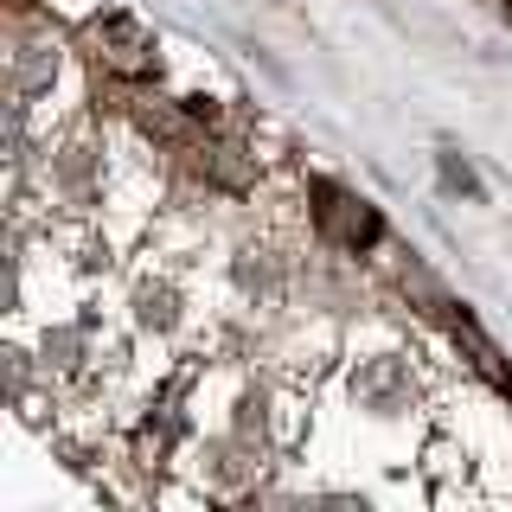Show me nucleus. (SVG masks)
<instances>
[{
  "mask_svg": "<svg viewBox=\"0 0 512 512\" xmlns=\"http://www.w3.org/2000/svg\"><path fill=\"white\" fill-rule=\"evenodd\" d=\"M314 218H320V231L333 237V244H346V250H365V244H378V212L365 199H352V192H333V186H320V205H314Z\"/></svg>",
  "mask_w": 512,
  "mask_h": 512,
  "instance_id": "f257e3e1",
  "label": "nucleus"
},
{
  "mask_svg": "<svg viewBox=\"0 0 512 512\" xmlns=\"http://www.w3.org/2000/svg\"><path fill=\"white\" fill-rule=\"evenodd\" d=\"M96 45H103L96 58H103L109 71H148V64H154V39H148L135 20H128V13H109V20H96Z\"/></svg>",
  "mask_w": 512,
  "mask_h": 512,
  "instance_id": "f03ea898",
  "label": "nucleus"
},
{
  "mask_svg": "<svg viewBox=\"0 0 512 512\" xmlns=\"http://www.w3.org/2000/svg\"><path fill=\"white\" fill-rule=\"evenodd\" d=\"M58 64H64L58 45H20V52H13V90H20V103H39V96H52Z\"/></svg>",
  "mask_w": 512,
  "mask_h": 512,
  "instance_id": "7ed1b4c3",
  "label": "nucleus"
}]
</instances>
